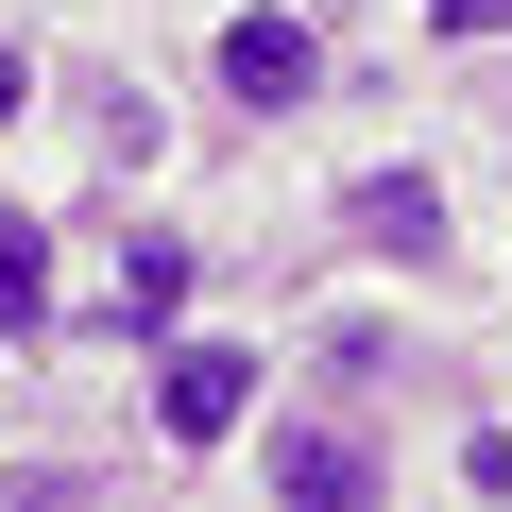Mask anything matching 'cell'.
<instances>
[{"instance_id":"cell-8","label":"cell","mask_w":512,"mask_h":512,"mask_svg":"<svg viewBox=\"0 0 512 512\" xmlns=\"http://www.w3.org/2000/svg\"><path fill=\"white\" fill-rule=\"evenodd\" d=\"M18 103H35V69H18V52H0V120H18Z\"/></svg>"},{"instance_id":"cell-4","label":"cell","mask_w":512,"mask_h":512,"mask_svg":"<svg viewBox=\"0 0 512 512\" xmlns=\"http://www.w3.org/2000/svg\"><path fill=\"white\" fill-rule=\"evenodd\" d=\"M342 222H359L376 256H410V274L444 256V188H427V171H359V188H342Z\"/></svg>"},{"instance_id":"cell-1","label":"cell","mask_w":512,"mask_h":512,"mask_svg":"<svg viewBox=\"0 0 512 512\" xmlns=\"http://www.w3.org/2000/svg\"><path fill=\"white\" fill-rule=\"evenodd\" d=\"M308 86H325V35L308 18H222V103L239 120H291Z\"/></svg>"},{"instance_id":"cell-3","label":"cell","mask_w":512,"mask_h":512,"mask_svg":"<svg viewBox=\"0 0 512 512\" xmlns=\"http://www.w3.org/2000/svg\"><path fill=\"white\" fill-rule=\"evenodd\" d=\"M154 427H171V444H222V427H256V359H239V342H171V376H154Z\"/></svg>"},{"instance_id":"cell-2","label":"cell","mask_w":512,"mask_h":512,"mask_svg":"<svg viewBox=\"0 0 512 512\" xmlns=\"http://www.w3.org/2000/svg\"><path fill=\"white\" fill-rule=\"evenodd\" d=\"M256 478H274V495H308V512H359V495H393V461H376L359 427H274V444H256Z\"/></svg>"},{"instance_id":"cell-7","label":"cell","mask_w":512,"mask_h":512,"mask_svg":"<svg viewBox=\"0 0 512 512\" xmlns=\"http://www.w3.org/2000/svg\"><path fill=\"white\" fill-rule=\"evenodd\" d=\"M427 18H444V35H512V0H427Z\"/></svg>"},{"instance_id":"cell-6","label":"cell","mask_w":512,"mask_h":512,"mask_svg":"<svg viewBox=\"0 0 512 512\" xmlns=\"http://www.w3.org/2000/svg\"><path fill=\"white\" fill-rule=\"evenodd\" d=\"M188 308V239H120V325H171Z\"/></svg>"},{"instance_id":"cell-5","label":"cell","mask_w":512,"mask_h":512,"mask_svg":"<svg viewBox=\"0 0 512 512\" xmlns=\"http://www.w3.org/2000/svg\"><path fill=\"white\" fill-rule=\"evenodd\" d=\"M52 325V222H0V342Z\"/></svg>"}]
</instances>
